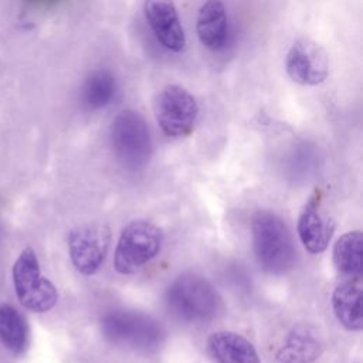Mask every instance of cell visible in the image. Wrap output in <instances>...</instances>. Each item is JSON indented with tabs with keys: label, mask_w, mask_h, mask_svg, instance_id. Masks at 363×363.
<instances>
[{
	"label": "cell",
	"mask_w": 363,
	"mask_h": 363,
	"mask_svg": "<svg viewBox=\"0 0 363 363\" xmlns=\"http://www.w3.org/2000/svg\"><path fill=\"white\" fill-rule=\"evenodd\" d=\"M322 347L315 332L305 326H296L278 349L277 360L279 363H312L320 356Z\"/></svg>",
	"instance_id": "9a60e30c"
},
{
	"label": "cell",
	"mask_w": 363,
	"mask_h": 363,
	"mask_svg": "<svg viewBox=\"0 0 363 363\" xmlns=\"http://www.w3.org/2000/svg\"><path fill=\"white\" fill-rule=\"evenodd\" d=\"M288 77L306 86L322 84L329 72V60L325 48L311 37L302 35L289 47L285 58Z\"/></svg>",
	"instance_id": "9c48e42d"
},
{
	"label": "cell",
	"mask_w": 363,
	"mask_h": 363,
	"mask_svg": "<svg viewBox=\"0 0 363 363\" xmlns=\"http://www.w3.org/2000/svg\"><path fill=\"white\" fill-rule=\"evenodd\" d=\"M111 231L105 224L92 223L74 228L68 237V251L72 265L84 275L95 274L108 252Z\"/></svg>",
	"instance_id": "ba28073f"
},
{
	"label": "cell",
	"mask_w": 363,
	"mask_h": 363,
	"mask_svg": "<svg viewBox=\"0 0 363 363\" xmlns=\"http://www.w3.org/2000/svg\"><path fill=\"white\" fill-rule=\"evenodd\" d=\"M207 350L217 363H261L252 343L235 332L211 333Z\"/></svg>",
	"instance_id": "4fadbf2b"
},
{
	"label": "cell",
	"mask_w": 363,
	"mask_h": 363,
	"mask_svg": "<svg viewBox=\"0 0 363 363\" xmlns=\"http://www.w3.org/2000/svg\"><path fill=\"white\" fill-rule=\"evenodd\" d=\"M333 262L340 272L360 277L363 269V235L360 231H349L336 241Z\"/></svg>",
	"instance_id": "2e32d148"
},
{
	"label": "cell",
	"mask_w": 363,
	"mask_h": 363,
	"mask_svg": "<svg viewBox=\"0 0 363 363\" xmlns=\"http://www.w3.org/2000/svg\"><path fill=\"white\" fill-rule=\"evenodd\" d=\"M143 13L164 48L173 52L184 50L186 35L173 0H145Z\"/></svg>",
	"instance_id": "30bf717a"
},
{
	"label": "cell",
	"mask_w": 363,
	"mask_h": 363,
	"mask_svg": "<svg viewBox=\"0 0 363 363\" xmlns=\"http://www.w3.org/2000/svg\"><path fill=\"white\" fill-rule=\"evenodd\" d=\"M115 92L113 78L105 71L94 72L85 82L84 99L91 108H101L109 104Z\"/></svg>",
	"instance_id": "ac0fdd59"
},
{
	"label": "cell",
	"mask_w": 363,
	"mask_h": 363,
	"mask_svg": "<svg viewBox=\"0 0 363 363\" xmlns=\"http://www.w3.org/2000/svg\"><path fill=\"white\" fill-rule=\"evenodd\" d=\"M363 284L360 277L349 278L340 282L332 295V306L336 319L349 330H360L363 328L362 295Z\"/></svg>",
	"instance_id": "7c38bea8"
},
{
	"label": "cell",
	"mask_w": 363,
	"mask_h": 363,
	"mask_svg": "<svg viewBox=\"0 0 363 363\" xmlns=\"http://www.w3.org/2000/svg\"><path fill=\"white\" fill-rule=\"evenodd\" d=\"M163 244V234L155 224L136 220L129 223L121 233L115 254V269L122 275L138 272L153 259Z\"/></svg>",
	"instance_id": "277c9868"
},
{
	"label": "cell",
	"mask_w": 363,
	"mask_h": 363,
	"mask_svg": "<svg viewBox=\"0 0 363 363\" xmlns=\"http://www.w3.org/2000/svg\"><path fill=\"white\" fill-rule=\"evenodd\" d=\"M13 284L20 303L28 311L47 312L57 303V289L41 275L37 255L30 247L23 250L13 265Z\"/></svg>",
	"instance_id": "8992f818"
},
{
	"label": "cell",
	"mask_w": 363,
	"mask_h": 363,
	"mask_svg": "<svg viewBox=\"0 0 363 363\" xmlns=\"http://www.w3.org/2000/svg\"><path fill=\"white\" fill-rule=\"evenodd\" d=\"M164 302L174 318L187 323L213 320L221 305L218 292L211 282L196 274L177 277L166 289Z\"/></svg>",
	"instance_id": "7a4b0ae2"
},
{
	"label": "cell",
	"mask_w": 363,
	"mask_h": 363,
	"mask_svg": "<svg viewBox=\"0 0 363 363\" xmlns=\"http://www.w3.org/2000/svg\"><path fill=\"white\" fill-rule=\"evenodd\" d=\"M197 35L200 43L211 50L218 51L227 41L228 20L225 7L220 0H207L197 13Z\"/></svg>",
	"instance_id": "5bb4252c"
},
{
	"label": "cell",
	"mask_w": 363,
	"mask_h": 363,
	"mask_svg": "<svg viewBox=\"0 0 363 363\" xmlns=\"http://www.w3.org/2000/svg\"><path fill=\"white\" fill-rule=\"evenodd\" d=\"M335 223L319 211V200L312 196L298 218V235L303 247L312 252H323L333 235Z\"/></svg>",
	"instance_id": "8fae6325"
},
{
	"label": "cell",
	"mask_w": 363,
	"mask_h": 363,
	"mask_svg": "<svg viewBox=\"0 0 363 363\" xmlns=\"http://www.w3.org/2000/svg\"><path fill=\"white\" fill-rule=\"evenodd\" d=\"M153 111L162 132L170 138H183L191 133L199 116L194 96L176 84L166 85L157 92Z\"/></svg>",
	"instance_id": "52a82bcc"
},
{
	"label": "cell",
	"mask_w": 363,
	"mask_h": 363,
	"mask_svg": "<svg viewBox=\"0 0 363 363\" xmlns=\"http://www.w3.org/2000/svg\"><path fill=\"white\" fill-rule=\"evenodd\" d=\"M104 337L115 346L152 353L164 339V329L155 318L135 311H112L101 318Z\"/></svg>",
	"instance_id": "3957f363"
},
{
	"label": "cell",
	"mask_w": 363,
	"mask_h": 363,
	"mask_svg": "<svg viewBox=\"0 0 363 363\" xmlns=\"http://www.w3.org/2000/svg\"><path fill=\"white\" fill-rule=\"evenodd\" d=\"M251 235L255 258L265 272L279 275L294 265V241L279 216L258 210L251 218Z\"/></svg>",
	"instance_id": "6da1fadb"
},
{
	"label": "cell",
	"mask_w": 363,
	"mask_h": 363,
	"mask_svg": "<svg viewBox=\"0 0 363 363\" xmlns=\"http://www.w3.org/2000/svg\"><path fill=\"white\" fill-rule=\"evenodd\" d=\"M0 340L16 354L23 353L28 342L26 319L9 303H0Z\"/></svg>",
	"instance_id": "e0dca14e"
},
{
	"label": "cell",
	"mask_w": 363,
	"mask_h": 363,
	"mask_svg": "<svg viewBox=\"0 0 363 363\" xmlns=\"http://www.w3.org/2000/svg\"><path fill=\"white\" fill-rule=\"evenodd\" d=\"M111 143L118 160L130 170L143 167L152 155V140L145 119L133 111H122L112 122Z\"/></svg>",
	"instance_id": "5b68a950"
}]
</instances>
